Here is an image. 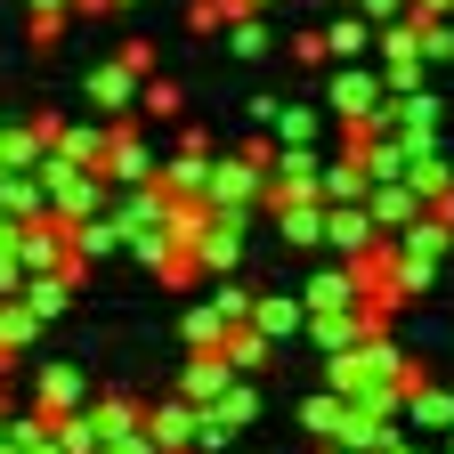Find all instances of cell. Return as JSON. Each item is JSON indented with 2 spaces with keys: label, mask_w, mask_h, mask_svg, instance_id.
<instances>
[{
  "label": "cell",
  "mask_w": 454,
  "mask_h": 454,
  "mask_svg": "<svg viewBox=\"0 0 454 454\" xmlns=\"http://www.w3.org/2000/svg\"><path fill=\"white\" fill-rule=\"evenodd\" d=\"M260 179L268 170L236 146V154H211V170H203V211H219V219H260Z\"/></svg>",
  "instance_id": "cell-1"
},
{
  "label": "cell",
  "mask_w": 454,
  "mask_h": 454,
  "mask_svg": "<svg viewBox=\"0 0 454 454\" xmlns=\"http://www.w3.org/2000/svg\"><path fill=\"white\" fill-rule=\"evenodd\" d=\"M98 179H106V187H146V179H154V146H146V130H138V122H122V114H106Z\"/></svg>",
  "instance_id": "cell-2"
},
{
  "label": "cell",
  "mask_w": 454,
  "mask_h": 454,
  "mask_svg": "<svg viewBox=\"0 0 454 454\" xmlns=\"http://www.w3.org/2000/svg\"><path fill=\"white\" fill-rule=\"evenodd\" d=\"M211 154H219V146H211V130H203V122H187V130H179V146L154 154V187H162V195H203Z\"/></svg>",
  "instance_id": "cell-3"
},
{
  "label": "cell",
  "mask_w": 454,
  "mask_h": 454,
  "mask_svg": "<svg viewBox=\"0 0 454 454\" xmlns=\"http://www.w3.org/2000/svg\"><path fill=\"white\" fill-rule=\"evenodd\" d=\"M365 333H389V317H373L365 301H357V309H325V317H301V340H309L317 357H333V349H357Z\"/></svg>",
  "instance_id": "cell-4"
},
{
  "label": "cell",
  "mask_w": 454,
  "mask_h": 454,
  "mask_svg": "<svg viewBox=\"0 0 454 454\" xmlns=\"http://www.w3.org/2000/svg\"><path fill=\"white\" fill-rule=\"evenodd\" d=\"M252 227L260 219H203V236H195V276H236V260H244V244H252Z\"/></svg>",
  "instance_id": "cell-5"
},
{
  "label": "cell",
  "mask_w": 454,
  "mask_h": 454,
  "mask_svg": "<svg viewBox=\"0 0 454 454\" xmlns=\"http://www.w3.org/2000/svg\"><path fill=\"white\" fill-rule=\"evenodd\" d=\"M9 252H17V268H25V276H41V268H66V252H74V244H66V227L41 211V219H9Z\"/></svg>",
  "instance_id": "cell-6"
},
{
  "label": "cell",
  "mask_w": 454,
  "mask_h": 454,
  "mask_svg": "<svg viewBox=\"0 0 454 454\" xmlns=\"http://www.w3.org/2000/svg\"><path fill=\"white\" fill-rule=\"evenodd\" d=\"M389 90H381V66H365V57H349L333 82H325V114H340V122H357V114H373Z\"/></svg>",
  "instance_id": "cell-7"
},
{
  "label": "cell",
  "mask_w": 454,
  "mask_h": 454,
  "mask_svg": "<svg viewBox=\"0 0 454 454\" xmlns=\"http://www.w3.org/2000/svg\"><path fill=\"white\" fill-rule=\"evenodd\" d=\"M138 82H146V74L130 66V57H122V49H114V57H106V66H90V82H82V98H90L98 114H130V106H138Z\"/></svg>",
  "instance_id": "cell-8"
},
{
  "label": "cell",
  "mask_w": 454,
  "mask_h": 454,
  "mask_svg": "<svg viewBox=\"0 0 454 454\" xmlns=\"http://www.w3.org/2000/svg\"><path fill=\"white\" fill-rule=\"evenodd\" d=\"M293 301H301V317H325V309H357V268L325 252V268H317V276L301 284Z\"/></svg>",
  "instance_id": "cell-9"
},
{
  "label": "cell",
  "mask_w": 454,
  "mask_h": 454,
  "mask_svg": "<svg viewBox=\"0 0 454 454\" xmlns=\"http://www.w3.org/2000/svg\"><path fill=\"white\" fill-rule=\"evenodd\" d=\"M365 244H381L373 211H365V203H325V252H333V260H357Z\"/></svg>",
  "instance_id": "cell-10"
},
{
  "label": "cell",
  "mask_w": 454,
  "mask_h": 454,
  "mask_svg": "<svg viewBox=\"0 0 454 454\" xmlns=\"http://www.w3.org/2000/svg\"><path fill=\"white\" fill-rule=\"evenodd\" d=\"M33 406H41L49 422H57V414H74V406H90V373H82V365H41Z\"/></svg>",
  "instance_id": "cell-11"
},
{
  "label": "cell",
  "mask_w": 454,
  "mask_h": 454,
  "mask_svg": "<svg viewBox=\"0 0 454 454\" xmlns=\"http://www.w3.org/2000/svg\"><path fill=\"white\" fill-rule=\"evenodd\" d=\"M365 211H373V227H381V236H397V227H406V219H422L430 203H422L406 179H373V187H365Z\"/></svg>",
  "instance_id": "cell-12"
},
{
  "label": "cell",
  "mask_w": 454,
  "mask_h": 454,
  "mask_svg": "<svg viewBox=\"0 0 454 454\" xmlns=\"http://www.w3.org/2000/svg\"><path fill=\"white\" fill-rule=\"evenodd\" d=\"M397 422H406V430H422V438H446V430H454V389H438V381L406 389V406H397Z\"/></svg>",
  "instance_id": "cell-13"
},
{
  "label": "cell",
  "mask_w": 454,
  "mask_h": 454,
  "mask_svg": "<svg viewBox=\"0 0 454 454\" xmlns=\"http://www.w3.org/2000/svg\"><path fill=\"white\" fill-rule=\"evenodd\" d=\"M146 438L162 454H195V406L187 397H162V406H146Z\"/></svg>",
  "instance_id": "cell-14"
},
{
  "label": "cell",
  "mask_w": 454,
  "mask_h": 454,
  "mask_svg": "<svg viewBox=\"0 0 454 454\" xmlns=\"http://www.w3.org/2000/svg\"><path fill=\"white\" fill-rule=\"evenodd\" d=\"M74 293H82V284H74L66 268H41V276H25V293H17V301H25V309H33L41 325H57V317L74 309Z\"/></svg>",
  "instance_id": "cell-15"
},
{
  "label": "cell",
  "mask_w": 454,
  "mask_h": 454,
  "mask_svg": "<svg viewBox=\"0 0 454 454\" xmlns=\"http://www.w3.org/2000/svg\"><path fill=\"white\" fill-rule=\"evenodd\" d=\"M397 252H406V260H446L454 252V219H438V211H422V219H406V227H397V236H389Z\"/></svg>",
  "instance_id": "cell-16"
},
{
  "label": "cell",
  "mask_w": 454,
  "mask_h": 454,
  "mask_svg": "<svg viewBox=\"0 0 454 454\" xmlns=\"http://www.w3.org/2000/svg\"><path fill=\"white\" fill-rule=\"evenodd\" d=\"M227 381H236V365H227L219 349H195V357H187V373H179V397H187V406H211Z\"/></svg>",
  "instance_id": "cell-17"
},
{
  "label": "cell",
  "mask_w": 454,
  "mask_h": 454,
  "mask_svg": "<svg viewBox=\"0 0 454 454\" xmlns=\"http://www.w3.org/2000/svg\"><path fill=\"white\" fill-rule=\"evenodd\" d=\"M260 130H268L276 146H317V138H325V114H317V106H301V98H293V106L276 98V114H268Z\"/></svg>",
  "instance_id": "cell-18"
},
{
  "label": "cell",
  "mask_w": 454,
  "mask_h": 454,
  "mask_svg": "<svg viewBox=\"0 0 454 454\" xmlns=\"http://www.w3.org/2000/svg\"><path fill=\"white\" fill-rule=\"evenodd\" d=\"M219 357H227V365H236V373H260V365L276 357V340H268V333H260L252 317H236V325H227V333H219Z\"/></svg>",
  "instance_id": "cell-19"
},
{
  "label": "cell",
  "mask_w": 454,
  "mask_h": 454,
  "mask_svg": "<svg viewBox=\"0 0 454 454\" xmlns=\"http://www.w3.org/2000/svg\"><path fill=\"white\" fill-rule=\"evenodd\" d=\"M276 236L293 244V252H325V203H276Z\"/></svg>",
  "instance_id": "cell-20"
},
{
  "label": "cell",
  "mask_w": 454,
  "mask_h": 454,
  "mask_svg": "<svg viewBox=\"0 0 454 454\" xmlns=\"http://www.w3.org/2000/svg\"><path fill=\"white\" fill-rule=\"evenodd\" d=\"M301 430H309L317 446H333L340 430H349V397H340V389H309V397H301Z\"/></svg>",
  "instance_id": "cell-21"
},
{
  "label": "cell",
  "mask_w": 454,
  "mask_h": 454,
  "mask_svg": "<svg viewBox=\"0 0 454 454\" xmlns=\"http://www.w3.org/2000/svg\"><path fill=\"white\" fill-rule=\"evenodd\" d=\"M365 187H373V179H365V162H357V154L317 162V195H325V203H365Z\"/></svg>",
  "instance_id": "cell-22"
},
{
  "label": "cell",
  "mask_w": 454,
  "mask_h": 454,
  "mask_svg": "<svg viewBox=\"0 0 454 454\" xmlns=\"http://www.w3.org/2000/svg\"><path fill=\"white\" fill-rule=\"evenodd\" d=\"M41 211H49L41 170H0V219H41Z\"/></svg>",
  "instance_id": "cell-23"
},
{
  "label": "cell",
  "mask_w": 454,
  "mask_h": 454,
  "mask_svg": "<svg viewBox=\"0 0 454 454\" xmlns=\"http://www.w3.org/2000/svg\"><path fill=\"white\" fill-rule=\"evenodd\" d=\"M252 325L284 349V340H301V301L293 293H252Z\"/></svg>",
  "instance_id": "cell-24"
},
{
  "label": "cell",
  "mask_w": 454,
  "mask_h": 454,
  "mask_svg": "<svg viewBox=\"0 0 454 454\" xmlns=\"http://www.w3.org/2000/svg\"><path fill=\"white\" fill-rule=\"evenodd\" d=\"M82 414H90V430H98V446H106V438H122V430H138V422H146V406H138V397H98V389H90V406H82Z\"/></svg>",
  "instance_id": "cell-25"
},
{
  "label": "cell",
  "mask_w": 454,
  "mask_h": 454,
  "mask_svg": "<svg viewBox=\"0 0 454 454\" xmlns=\"http://www.w3.org/2000/svg\"><path fill=\"white\" fill-rule=\"evenodd\" d=\"M219 33H227V57H244V66L276 49V33H268V9H244V17H227Z\"/></svg>",
  "instance_id": "cell-26"
},
{
  "label": "cell",
  "mask_w": 454,
  "mask_h": 454,
  "mask_svg": "<svg viewBox=\"0 0 454 454\" xmlns=\"http://www.w3.org/2000/svg\"><path fill=\"white\" fill-rule=\"evenodd\" d=\"M66 244H74V260H114V252H122V227L98 211V219H74L66 227Z\"/></svg>",
  "instance_id": "cell-27"
},
{
  "label": "cell",
  "mask_w": 454,
  "mask_h": 454,
  "mask_svg": "<svg viewBox=\"0 0 454 454\" xmlns=\"http://www.w3.org/2000/svg\"><path fill=\"white\" fill-rule=\"evenodd\" d=\"M325 57H333V66L373 57V25H365V17H333V25H325Z\"/></svg>",
  "instance_id": "cell-28"
},
{
  "label": "cell",
  "mask_w": 454,
  "mask_h": 454,
  "mask_svg": "<svg viewBox=\"0 0 454 454\" xmlns=\"http://www.w3.org/2000/svg\"><path fill=\"white\" fill-rule=\"evenodd\" d=\"M33 340H41V317L25 301H0V357H25Z\"/></svg>",
  "instance_id": "cell-29"
},
{
  "label": "cell",
  "mask_w": 454,
  "mask_h": 454,
  "mask_svg": "<svg viewBox=\"0 0 454 454\" xmlns=\"http://www.w3.org/2000/svg\"><path fill=\"white\" fill-rule=\"evenodd\" d=\"M406 187H414V195H422V203H430V195H446V187H454V170H446V154H438V146H422V154H414V162H406Z\"/></svg>",
  "instance_id": "cell-30"
},
{
  "label": "cell",
  "mask_w": 454,
  "mask_h": 454,
  "mask_svg": "<svg viewBox=\"0 0 454 454\" xmlns=\"http://www.w3.org/2000/svg\"><path fill=\"white\" fill-rule=\"evenodd\" d=\"M41 162V130L33 122H0V170H33Z\"/></svg>",
  "instance_id": "cell-31"
},
{
  "label": "cell",
  "mask_w": 454,
  "mask_h": 454,
  "mask_svg": "<svg viewBox=\"0 0 454 454\" xmlns=\"http://www.w3.org/2000/svg\"><path fill=\"white\" fill-rule=\"evenodd\" d=\"M179 106H187V90H179V82H162V74H146V82H138V114H154V122H179Z\"/></svg>",
  "instance_id": "cell-32"
},
{
  "label": "cell",
  "mask_w": 454,
  "mask_h": 454,
  "mask_svg": "<svg viewBox=\"0 0 454 454\" xmlns=\"http://www.w3.org/2000/svg\"><path fill=\"white\" fill-rule=\"evenodd\" d=\"M219 333H227V317H219L211 301H195V309L179 317V340H187V349H219Z\"/></svg>",
  "instance_id": "cell-33"
},
{
  "label": "cell",
  "mask_w": 454,
  "mask_h": 454,
  "mask_svg": "<svg viewBox=\"0 0 454 454\" xmlns=\"http://www.w3.org/2000/svg\"><path fill=\"white\" fill-rule=\"evenodd\" d=\"M49 438L66 446V454H98V430H90V414H82V406H74V414H57V422H49Z\"/></svg>",
  "instance_id": "cell-34"
},
{
  "label": "cell",
  "mask_w": 454,
  "mask_h": 454,
  "mask_svg": "<svg viewBox=\"0 0 454 454\" xmlns=\"http://www.w3.org/2000/svg\"><path fill=\"white\" fill-rule=\"evenodd\" d=\"M211 309L236 325V317H252V284H236V276H211Z\"/></svg>",
  "instance_id": "cell-35"
},
{
  "label": "cell",
  "mask_w": 454,
  "mask_h": 454,
  "mask_svg": "<svg viewBox=\"0 0 454 454\" xmlns=\"http://www.w3.org/2000/svg\"><path fill=\"white\" fill-rule=\"evenodd\" d=\"M25 41H33V49H57V41H66V17H57V9H33Z\"/></svg>",
  "instance_id": "cell-36"
},
{
  "label": "cell",
  "mask_w": 454,
  "mask_h": 454,
  "mask_svg": "<svg viewBox=\"0 0 454 454\" xmlns=\"http://www.w3.org/2000/svg\"><path fill=\"white\" fill-rule=\"evenodd\" d=\"M25 293V268H17V252H9V236H0V301H17Z\"/></svg>",
  "instance_id": "cell-37"
},
{
  "label": "cell",
  "mask_w": 454,
  "mask_h": 454,
  "mask_svg": "<svg viewBox=\"0 0 454 454\" xmlns=\"http://www.w3.org/2000/svg\"><path fill=\"white\" fill-rule=\"evenodd\" d=\"M227 17H219V0H187V33H219Z\"/></svg>",
  "instance_id": "cell-38"
},
{
  "label": "cell",
  "mask_w": 454,
  "mask_h": 454,
  "mask_svg": "<svg viewBox=\"0 0 454 454\" xmlns=\"http://www.w3.org/2000/svg\"><path fill=\"white\" fill-rule=\"evenodd\" d=\"M293 57H301V66H325V25H309V33H293Z\"/></svg>",
  "instance_id": "cell-39"
},
{
  "label": "cell",
  "mask_w": 454,
  "mask_h": 454,
  "mask_svg": "<svg viewBox=\"0 0 454 454\" xmlns=\"http://www.w3.org/2000/svg\"><path fill=\"white\" fill-rule=\"evenodd\" d=\"M106 454H162V446H154L146 422H138V430H122V438H106Z\"/></svg>",
  "instance_id": "cell-40"
},
{
  "label": "cell",
  "mask_w": 454,
  "mask_h": 454,
  "mask_svg": "<svg viewBox=\"0 0 454 454\" xmlns=\"http://www.w3.org/2000/svg\"><path fill=\"white\" fill-rule=\"evenodd\" d=\"M357 17L365 25H389V17H406V0H357Z\"/></svg>",
  "instance_id": "cell-41"
},
{
  "label": "cell",
  "mask_w": 454,
  "mask_h": 454,
  "mask_svg": "<svg viewBox=\"0 0 454 454\" xmlns=\"http://www.w3.org/2000/svg\"><path fill=\"white\" fill-rule=\"evenodd\" d=\"M114 0H66V17H106Z\"/></svg>",
  "instance_id": "cell-42"
},
{
  "label": "cell",
  "mask_w": 454,
  "mask_h": 454,
  "mask_svg": "<svg viewBox=\"0 0 454 454\" xmlns=\"http://www.w3.org/2000/svg\"><path fill=\"white\" fill-rule=\"evenodd\" d=\"M33 9H57V17H66V0H33Z\"/></svg>",
  "instance_id": "cell-43"
},
{
  "label": "cell",
  "mask_w": 454,
  "mask_h": 454,
  "mask_svg": "<svg viewBox=\"0 0 454 454\" xmlns=\"http://www.w3.org/2000/svg\"><path fill=\"white\" fill-rule=\"evenodd\" d=\"M333 454H373V446H333Z\"/></svg>",
  "instance_id": "cell-44"
},
{
  "label": "cell",
  "mask_w": 454,
  "mask_h": 454,
  "mask_svg": "<svg viewBox=\"0 0 454 454\" xmlns=\"http://www.w3.org/2000/svg\"><path fill=\"white\" fill-rule=\"evenodd\" d=\"M446 454H454V430H446Z\"/></svg>",
  "instance_id": "cell-45"
},
{
  "label": "cell",
  "mask_w": 454,
  "mask_h": 454,
  "mask_svg": "<svg viewBox=\"0 0 454 454\" xmlns=\"http://www.w3.org/2000/svg\"><path fill=\"white\" fill-rule=\"evenodd\" d=\"M114 9H130V0H114Z\"/></svg>",
  "instance_id": "cell-46"
},
{
  "label": "cell",
  "mask_w": 454,
  "mask_h": 454,
  "mask_svg": "<svg viewBox=\"0 0 454 454\" xmlns=\"http://www.w3.org/2000/svg\"><path fill=\"white\" fill-rule=\"evenodd\" d=\"M0 236H9V219H0Z\"/></svg>",
  "instance_id": "cell-47"
},
{
  "label": "cell",
  "mask_w": 454,
  "mask_h": 454,
  "mask_svg": "<svg viewBox=\"0 0 454 454\" xmlns=\"http://www.w3.org/2000/svg\"><path fill=\"white\" fill-rule=\"evenodd\" d=\"M0 389H9V373H0Z\"/></svg>",
  "instance_id": "cell-48"
}]
</instances>
